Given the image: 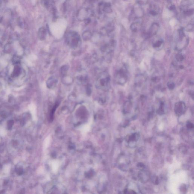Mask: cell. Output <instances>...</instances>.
Listing matches in <instances>:
<instances>
[{
    "label": "cell",
    "instance_id": "obj_3",
    "mask_svg": "<svg viewBox=\"0 0 194 194\" xmlns=\"http://www.w3.org/2000/svg\"><path fill=\"white\" fill-rule=\"evenodd\" d=\"M186 107L185 103L183 101H179L175 104L174 110L176 115L180 116L185 113Z\"/></svg>",
    "mask_w": 194,
    "mask_h": 194
},
{
    "label": "cell",
    "instance_id": "obj_9",
    "mask_svg": "<svg viewBox=\"0 0 194 194\" xmlns=\"http://www.w3.org/2000/svg\"><path fill=\"white\" fill-rule=\"evenodd\" d=\"M167 86L169 89L173 90L175 88V84L174 82L172 81H169L167 83Z\"/></svg>",
    "mask_w": 194,
    "mask_h": 194
},
{
    "label": "cell",
    "instance_id": "obj_12",
    "mask_svg": "<svg viewBox=\"0 0 194 194\" xmlns=\"http://www.w3.org/2000/svg\"><path fill=\"white\" fill-rule=\"evenodd\" d=\"M18 68H18V69H17V71H18V72H19V71H20V70H19V69H18ZM17 72H15V73L17 74ZM17 74H18V72H17Z\"/></svg>",
    "mask_w": 194,
    "mask_h": 194
},
{
    "label": "cell",
    "instance_id": "obj_10",
    "mask_svg": "<svg viewBox=\"0 0 194 194\" xmlns=\"http://www.w3.org/2000/svg\"><path fill=\"white\" fill-rule=\"evenodd\" d=\"M175 6L172 5L170 6V7H169V9L170 10H175Z\"/></svg>",
    "mask_w": 194,
    "mask_h": 194
},
{
    "label": "cell",
    "instance_id": "obj_6",
    "mask_svg": "<svg viewBox=\"0 0 194 194\" xmlns=\"http://www.w3.org/2000/svg\"><path fill=\"white\" fill-rule=\"evenodd\" d=\"M163 43H164V41L162 40H157V41L153 43V47L155 49H156V50H158L159 48H160L162 45H163Z\"/></svg>",
    "mask_w": 194,
    "mask_h": 194
},
{
    "label": "cell",
    "instance_id": "obj_5",
    "mask_svg": "<svg viewBox=\"0 0 194 194\" xmlns=\"http://www.w3.org/2000/svg\"><path fill=\"white\" fill-rule=\"evenodd\" d=\"M140 23L139 22L132 23L130 27L131 30L134 32H138L140 28Z\"/></svg>",
    "mask_w": 194,
    "mask_h": 194
},
{
    "label": "cell",
    "instance_id": "obj_1",
    "mask_svg": "<svg viewBox=\"0 0 194 194\" xmlns=\"http://www.w3.org/2000/svg\"><path fill=\"white\" fill-rule=\"evenodd\" d=\"M129 73L127 67L124 66L116 72V79L119 84L124 85L126 83L128 78Z\"/></svg>",
    "mask_w": 194,
    "mask_h": 194
},
{
    "label": "cell",
    "instance_id": "obj_2",
    "mask_svg": "<svg viewBox=\"0 0 194 194\" xmlns=\"http://www.w3.org/2000/svg\"><path fill=\"white\" fill-rule=\"evenodd\" d=\"M188 42V39L186 38L183 29H180L179 30L178 39L175 46L176 50L178 51H182L187 46Z\"/></svg>",
    "mask_w": 194,
    "mask_h": 194
},
{
    "label": "cell",
    "instance_id": "obj_11",
    "mask_svg": "<svg viewBox=\"0 0 194 194\" xmlns=\"http://www.w3.org/2000/svg\"><path fill=\"white\" fill-rule=\"evenodd\" d=\"M187 127L189 128H193V124H191V122H189L188 124H187Z\"/></svg>",
    "mask_w": 194,
    "mask_h": 194
},
{
    "label": "cell",
    "instance_id": "obj_4",
    "mask_svg": "<svg viewBox=\"0 0 194 194\" xmlns=\"http://www.w3.org/2000/svg\"><path fill=\"white\" fill-rule=\"evenodd\" d=\"M159 25L156 23H153L151 26L148 32L146 34V36L147 38L149 37L155 35L159 29Z\"/></svg>",
    "mask_w": 194,
    "mask_h": 194
},
{
    "label": "cell",
    "instance_id": "obj_7",
    "mask_svg": "<svg viewBox=\"0 0 194 194\" xmlns=\"http://www.w3.org/2000/svg\"><path fill=\"white\" fill-rule=\"evenodd\" d=\"M164 102H161L159 108L158 110V112L159 114H164Z\"/></svg>",
    "mask_w": 194,
    "mask_h": 194
},
{
    "label": "cell",
    "instance_id": "obj_8",
    "mask_svg": "<svg viewBox=\"0 0 194 194\" xmlns=\"http://www.w3.org/2000/svg\"><path fill=\"white\" fill-rule=\"evenodd\" d=\"M175 58H176L177 61L179 62H180L183 61L184 57L182 54H178L176 55V56H175Z\"/></svg>",
    "mask_w": 194,
    "mask_h": 194
}]
</instances>
